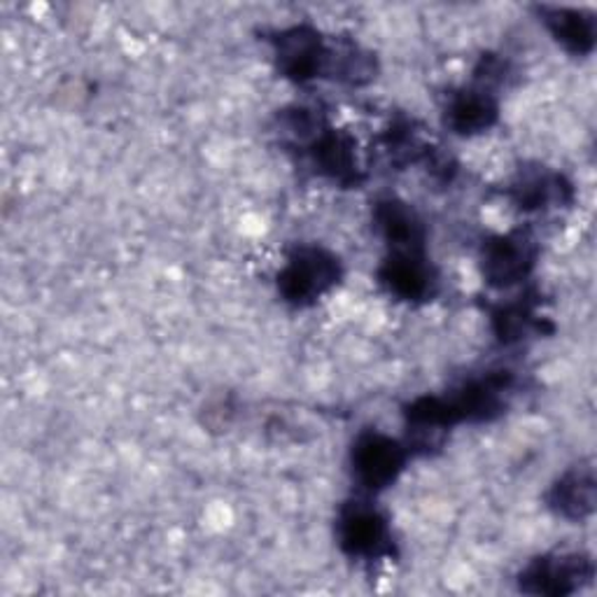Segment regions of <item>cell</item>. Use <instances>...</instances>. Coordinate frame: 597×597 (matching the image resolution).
I'll list each match as a JSON object with an SVG mask.
<instances>
[{"label":"cell","instance_id":"6da1fadb","mask_svg":"<svg viewBox=\"0 0 597 597\" xmlns=\"http://www.w3.org/2000/svg\"><path fill=\"white\" fill-rule=\"evenodd\" d=\"M336 279V264L332 258L320 250H302L287 264L281 285L287 298L294 302H306L317 296Z\"/></svg>","mask_w":597,"mask_h":597},{"label":"cell","instance_id":"7a4b0ae2","mask_svg":"<svg viewBox=\"0 0 597 597\" xmlns=\"http://www.w3.org/2000/svg\"><path fill=\"white\" fill-rule=\"evenodd\" d=\"M401 467L399 446L380 434L365 437L355 448V472L369 488H378L395 479Z\"/></svg>","mask_w":597,"mask_h":597},{"label":"cell","instance_id":"3957f363","mask_svg":"<svg viewBox=\"0 0 597 597\" xmlns=\"http://www.w3.org/2000/svg\"><path fill=\"white\" fill-rule=\"evenodd\" d=\"M590 574L593 567L584 558H553L532 565L525 574V582L532 584L530 590L558 595L579 588L584 582L590 579Z\"/></svg>","mask_w":597,"mask_h":597},{"label":"cell","instance_id":"277c9868","mask_svg":"<svg viewBox=\"0 0 597 597\" xmlns=\"http://www.w3.org/2000/svg\"><path fill=\"white\" fill-rule=\"evenodd\" d=\"M527 264H530L527 245L523 241H516V239H504V241L495 243L493 248L488 250V258H485L490 279L502 283V285L514 283L516 279H521Z\"/></svg>","mask_w":597,"mask_h":597},{"label":"cell","instance_id":"5b68a950","mask_svg":"<svg viewBox=\"0 0 597 597\" xmlns=\"http://www.w3.org/2000/svg\"><path fill=\"white\" fill-rule=\"evenodd\" d=\"M593 495H595V485H593L590 469H586V472L579 469V472L567 474L558 483L556 495H553V504L558 506L561 514L569 519H584L593 509Z\"/></svg>","mask_w":597,"mask_h":597},{"label":"cell","instance_id":"8992f818","mask_svg":"<svg viewBox=\"0 0 597 597\" xmlns=\"http://www.w3.org/2000/svg\"><path fill=\"white\" fill-rule=\"evenodd\" d=\"M548 24L565 48L572 52H588L593 48V19L577 10H553Z\"/></svg>","mask_w":597,"mask_h":597},{"label":"cell","instance_id":"52a82bcc","mask_svg":"<svg viewBox=\"0 0 597 597\" xmlns=\"http://www.w3.org/2000/svg\"><path fill=\"white\" fill-rule=\"evenodd\" d=\"M383 523L374 511L355 509L344 521V542L353 553H374L383 544Z\"/></svg>","mask_w":597,"mask_h":597},{"label":"cell","instance_id":"ba28073f","mask_svg":"<svg viewBox=\"0 0 597 597\" xmlns=\"http://www.w3.org/2000/svg\"><path fill=\"white\" fill-rule=\"evenodd\" d=\"M451 124L458 132H479L495 117V105L488 101V96L479 94H464L460 96L451 108Z\"/></svg>","mask_w":597,"mask_h":597}]
</instances>
